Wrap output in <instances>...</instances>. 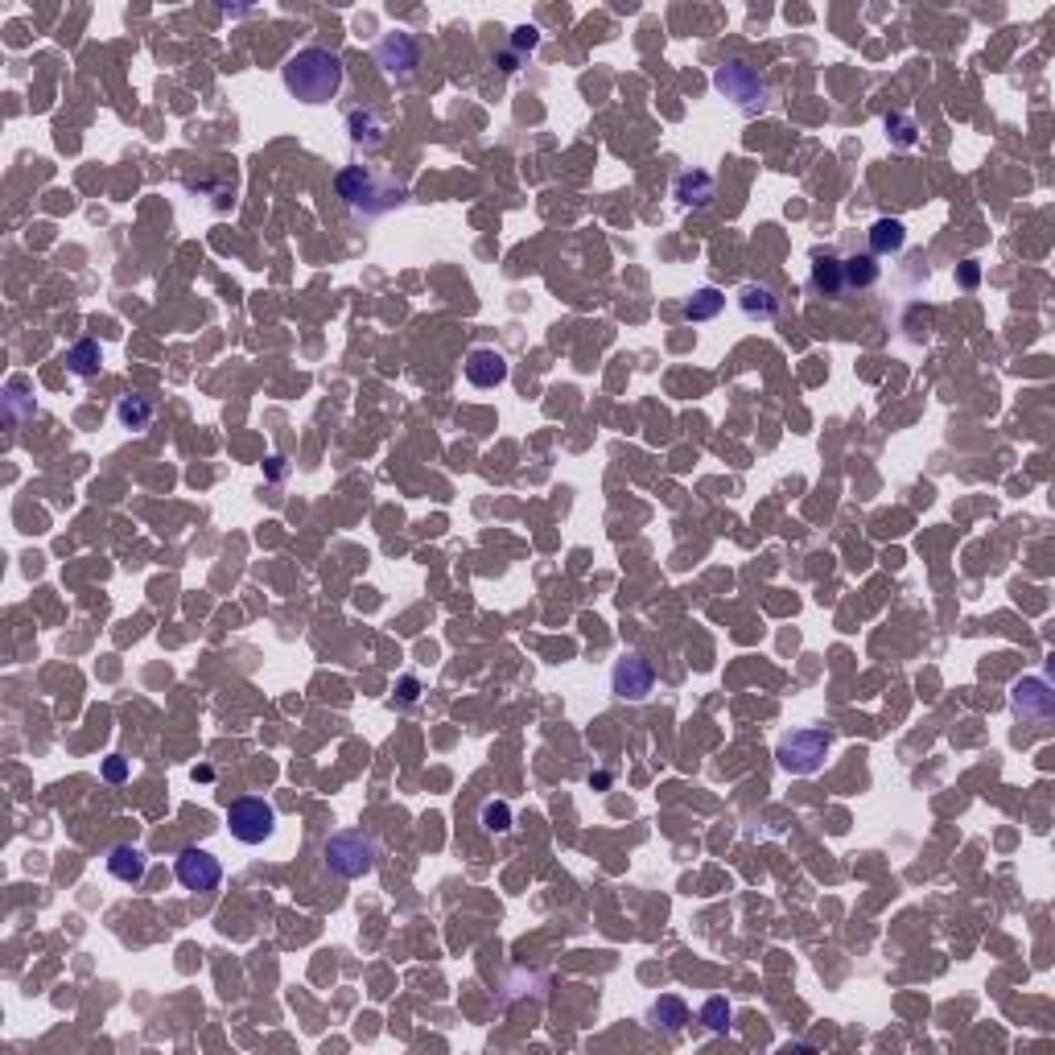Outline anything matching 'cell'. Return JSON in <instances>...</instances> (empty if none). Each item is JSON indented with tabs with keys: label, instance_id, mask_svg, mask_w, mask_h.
I'll use <instances>...</instances> for the list:
<instances>
[{
	"label": "cell",
	"instance_id": "19",
	"mask_svg": "<svg viewBox=\"0 0 1055 1055\" xmlns=\"http://www.w3.org/2000/svg\"><path fill=\"white\" fill-rule=\"evenodd\" d=\"M738 305H742V314L746 318H759V322H771L775 314H779V297L767 289V285H746L742 293H738Z\"/></svg>",
	"mask_w": 1055,
	"mask_h": 1055
},
{
	"label": "cell",
	"instance_id": "29",
	"mask_svg": "<svg viewBox=\"0 0 1055 1055\" xmlns=\"http://www.w3.org/2000/svg\"><path fill=\"white\" fill-rule=\"evenodd\" d=\"M400 697H404V701H417V697H421V685H417L413 676H404V680H400Z\"/></svg>",
	"mask_w": 1055,
	"mask_h": 1055
},
{
	"label": "cell",
	"instance_id": "1",
	"mask_svg": "<svg viewBox=\"0 0 1055 1055\" xmlns=\"http://www.w3.org/2000/svg\"><path fill=\"white\" fill-rule=\"evenodd\" d=\"M343 58L322 50V46H305L297 50L285 66H281V79L289 87V95H297L301 104H330L343 87Z\"/></svg>",
	"mask_w": 1055,
	"mask_h": 1055
},
{
	"label": "cell",
	"instance_id": "12",
	"mask_svg": "<svg viewBox=\"0 0 1055 1055\" xmlns=\"http://www.w3.org/2000/svg\"><path fill=\"white\" fill-rule=\"evenodd\" d=\"M347 128H351V141L363 145L367 153L388 145V124H384V116H376L371 108H355V112L347 116Z\"/></svg>",
	"mask_w": 1055,
	"mask_h": 1055
},
{
	"label": "cell",
	"instance_id": "21",
	"mask_svg": "<svg viewBox=\"0 0 1055 1055\" xmlns=\"http://www.w3.org/2000/svg\"><path fill=\"white\" fill-rule=\"evenodd\" d=\"M907 244V227L899 223V219H878L874 227H870V252L874 256H891V252H899Z\"/></svg>",
	"mask_w": 1055,
	"mask_h": 1055
},
{
	"label": "cell",
	"instance_id": "4",
	"mask_svg": "<svg viewBox=\"0 0 1055 1055\" xmlns=\"http://www.w3.org/2000/svg\"><path fill=\"white\" fill-rule=\"evenodd\" d=\"M713 87H718L726 99H734L742 112H755V108L767 104V83H763V75L755 71L751 62H742V58H730L726 66H718Z\"/></svg>",
	"mask_w": 1055,
	"mask_h": 1055
},
{
	"label": "cell",
	"instance_id": "20",
	"mask_svg": "<svg viewBox=\"0 0 1055 1055\" xmlns=\"http://www.w3.org/2000/svg\"><path fill=\"white\" fill-rule=\"evenodd\" d=\"M676 198L685 202V207H709L713 202V178L705 169H689V174L676 178Z\"/></svg>",
	"mask_w": 1055,
	"mask_h": 1055
},
{
	"label": "cell",
	"instance_id": "9",
	"mask_svg": "<svg viewBox=\"0 0 1055 1055\" xmlns=\"http://www.w3.org/2000/svg\"><path fill=\"white\" fill-rule=\"evenodd\" d=\"M376 62L384 66V75L408 79L421 66V46H417L413 33H388V38H380V46H376Z\"/></svg>",
	"mask_w": 1055,
	"mask_h": 1055
},
{
	"label": "cell",
	"instance_id": "23",
	"mask_svg": "<svg viewBox=\"0 0 1055 1055\" xmlns=\"http://www.w3.org/2000/svg\"><path fill=\"white\" fill-rule=\"evenodd\" d=\"M479 821H483L487 833H507L516 816H512V804H507V800H487L483 812H479Z\"/></svg>",
	"mask_w": 1055,
	"mask_h": 1055
},
{
	"label": "cell",
	"instance_id": "8",
	"mask_svg": "<svg viewBox=\"0 0 1055 1055\" xmlns=\"http://www.w3.org/2000/svg\"><path fill=\"white\" fill-rule=\"evenodd\" d=\"M174 870H178V882H182L186 891H215L219 882H223V866H219V858L207 854V849H198V845L182 849L178 862H174Z\"/></svg>",
	"mask_w": 1055,
	"mask_h": 1055
},
{
	"label": "cell",
	"instance_id": "5",
	"mask_svg": "<svg viewBox=\"0 0 1055 1055\" xmlns=\"http://www.w3.org/2000/svg\"><path fill=\"white\" fill-rule=\"evenodd\" d=\"M825 755H829V738H825L821 730H792V734L779 738V751H775L779 767L792 771V775H812V771H821Z\"/></svg>",
	"mask_w": 1055,
	"mask_h": 1055
},
{
	"label": "cell",
	"instance_id": "11",
	"mask_svg": "<svg viewBox=\"0 0 1055 1055\" xmlns=\"http://www.w3.org/2000/svg\"><path fill=\"white\" fill-rule=\"evenodd\" d=\"M507 371H512L507 359L499 351H491V347H479V351L466 355V380L474 388H499L507 380Z\"/></svg>",
	"mask_w": 1055,
	"mask_h": 1055
},
{
	"label": "cell",
	"instance_id": "28",
	"mask_svg": "<svg viewBox=\"0 0 1055 1055\" xmlns=\"http://www.w3.org/2000/svg\"><path fill=\"white\" fill-rule=\"evenodd\" d=\"M977 277H981L977 260H965V264H961V285H965V289H973V285H977Z\"/></svg>",
	"mask_w": 1055,
	"mask_h": 1055
},
{
	"label": "cell",
	"instance_id": "17",
	"mask_svg": "<svg viewBox=\"0 0 1055 1055\" xmlns=\"http://www.w3.org/2000/svg\"><path fill=\"white\" fill-rule=\"evenodd\" d=\"M99 367H104V351H99V343H91V338L66 347V371H71V376L91 380V376H99Z\"/></svg>",
	"mask_w": 1055,
	"mask_h": 1055
},
{
	"label": "cell",
	"instance_id": "16",
	"mask_svg": "<svg viewBox=\"0 0 1055 1055\" xmlns=\"http://www.w3.org/2000/svg\"><path fill=\"white\" fill-rule=\"evenodd\" d=\"M153 413H157V404H153L149 396H132V392H128V396L116 400V421H120L124 429H136V433L149 429V425H153Z\"/></svg>",
	"mask_w": 1055,
	"mask_h": 1055
},
{
	"label": "cell",
	"instance_id": "10",
	"mask_svg": "<svg viewBox=\"0 0 1055 1055\" xmlns=\"http://www.w3.org/2000/svg\"><path fill=\"white\" fill-rule=\"evenodd\" d=\"M1010 701H1014V709L1023 713V718H1031V722H1047V718H1051V709H1055V693H1051L1047 680H1039V676L1018 680Z\"/></svg>",
	"mask_w": 1055,
	"mask_h": 1055
},
{
	"label": "cell",
	"instance_id": "25",
	"mask_svg": "<svg viewBox=\"0 0 1055 1055\" xmlns=\"http://www.w3.org/2000/svg\"><path fill=\"white\" fill-rule=\"evenodd\" d=\"M887 136L899 149H907V145H915V124L907 116H887Z\"/></svg>",
	"mask_w": 1055,
	"mask_h": 1055
},
{
	"label": "cell",
	"instance_id": "26",
	"mask_svg": "<svg viewBox=\"0 0 1055 1055\" xmlns=\"http://www.w3.org/2000/svg\"><path fill=\"white\" fill-rule=\"evenodd\" d=\"M536 42H540V29L536 25H520L516 29V38H512V46L524 54V50H536Z\"/></svg>",
	"mask_w": 1055,
	"mask_h": 1055
},
{
	"label": "cell",
	"instance_id": "13",
	"mask_svg": "<svg viewBox=\"0 0 1055 1055\" xmlns=\"http://www.w3.org/2000/svg\"><path fill=\"white\" fill-rule=\"evenodd\" d=\"M145 870H149V862H145V854L136 845H112L108 849V874L112 878L136 887V882H145Z\"/></svg>",
	"mask_w": 1055,
	"mask_h": 1055
},
{
	"label": "cell",
	"instance_id": "27",
	"mask_svg": "<svg viewBox=\"0 0 1055 1055\" xmlns=\"http://www.w3.org/2000/svg\"><path fill=\"white\" fill-rule=\"evenodd\" d=\"M104 779H108V784H124V779H128V759L112 755V759L104 763Z\"/></svg>",
	"mask_w": 1055,
	"mask_h": 1055
},
{
	"label": "cell",
	"instance_id": "3",
	"mask_svg": "<svg viewBox=\"0 0 1055 1055\" xmlns=\"http://www.w3.org/2000/svg\"><path fill=\"white\" fill-rule=\"evenodd\" d=\"M322 858L326 866L338 874V878H363L376 870V841L347 829V833H334L326 845H322Z\"/></svg>",
	"mask_w": 1055,
	"mask_h": 1055
},
{
	"label": "cell",
	"instance_id": "18",
	"mask_svg": "<svg viewBox=\"0 0 1055 1055\" xmlns=\"http://www.w3.org/2000/svg\"><path fill=\"white\" fill-rule=\"evenodd\" d=\"M726 310V293L722 289H713V285H705V289H697L689 301H685V322H713Z\"/></svg>",
	"mask_w": 1055,
	"mask_h": 1055
},
{
	"label": "cell",
	"instance_id": "7",
	"mask_svg": "<svg viewBox=\"0 0 1055 1055\" xmlns=\"http://www.w3.org/2000/svg\"><path fill=\"white\" fill-rule=\"evenodd\" d=\"M610 689H615V697L623 701H648V693L656 689V668L652 660H643V656H623L615 664V672H610Z\"/></svg>",
	"mask_w": 1055,
	"mask_h": 1055
},
{
	"label": "cell",
	"instance_id": "24",
	"mask_svg": "<svg viewBox=\"0 0 1055 1055\" xmlns=\"http://www.w3.org/2000/svg\"><path fill=\"white\" fill-rule=\"evenodd\" d=\"M701 1023L709 1027V1031H730V1002L726 998H709L705 1006H701Z\"/></svg>",
	"mask_w": 1055,
	"mask_h": 1055
},
{
	"label": "cell",
	"instance_id": "22",
	"mask_svg": "<svg viewBox=\"0 0 1055 1055\" xmlns=\"http://www.w3.org/2000/svg\"><path fill=\"white\" fill-rule=\"evenodd\" d=\"M841 268H845V289H870L878 281L874 256H849V260H841Z\"/></svg>",
	"mask_w": 1055,
	"mask_h": 1055
},
{
	"label": "cell",
	"instance_id": "15",
	"mask_svg": "<svg viewBox=\"0 0 1055 1055\" xmlns=\"http://www.w3.org/2000/svg\"><path fill=\"white\" fill-rule=\"evenodd\" d=\"M648 1023L656 1031H664V1035H680V1031H685V1023H689V1006L680 1002V998H672V994H664V998L652 1002Z\"/></svg>",
	"mask_w": 1055,
	"mask_h": 1055
},
{
	"label": "cell",
	"instance_id": "6",
	"mask_svg": "<svg viewBox=\"0 0 1055 1055\" xmlns=\"http://www.w3.org/2000/svg\"><path fill=\"white\" fill-rule=\"evenodd\" d=\"M227 829H231L235 841L260 845V841H268L272 833H277V812H272L268 800L244 796V800H235V804L227 808Z\"/></svg>",
	"mask_w": 1055,
	"mask_h": 1055
},
{
	"label": "cell",
	"instance_id": "2",
	"mask_svg": "<svg viewBox=\"0 0 1055 1055\" xmlns=\"http://www.w3.org/2000/svg\"><path fill=\"white\" fill-rule=\"evenodd\" d=\"M334 190L363 219H376V215L400 207V202L408 198V190L392 174H384V169H371V165H347V169H338Z\"/></svg>",
	"mask_w": 1055,
	"mask_h": 1055
},
{
	"label": "cell",
	"instance_id": "14",
	"mask_svg": "<svg viewBox=\"0 0 1055 1055\" xmlns=\"http://www.w3.org/2000/svg\"><path fill=\"white\" fill-rule=\"evenodd\" d=\"M812 289L821 293V297H841V293H849L845 289V268H841V256H833V252H825V256H816L812 260Z\"/></svg>",
	"mask_w": 1055,
	"mask_h": 1055
}]
</instances>
